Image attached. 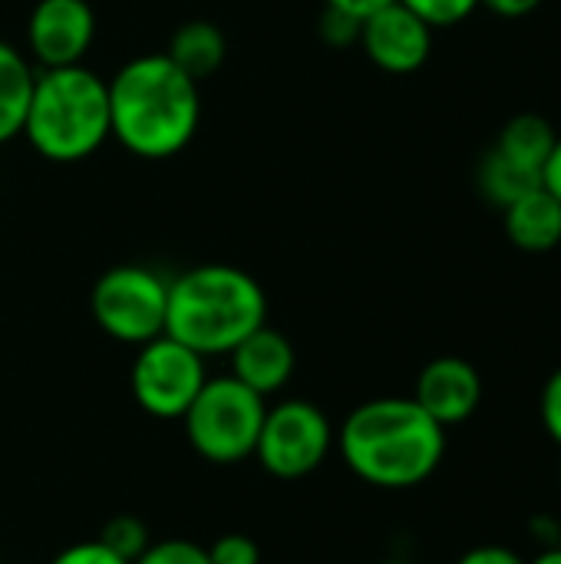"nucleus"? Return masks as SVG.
<instances>
[{
    "instance_id": "f257e3e1",
    "label": "nucleus",
    "mask_w": 561,
    "mask_h": 564,
    "mask_svg": "<svg viewBox=\"0 0 561 564\" xmlns=\"http://www.w3.org/2000/svg\"><path fill=\"white\" fill-rule=\"evenodd\" d=\"M334 446L360 482L413 489L440 469L446 430L413 397H380L350 410Z\"/></svg>"
},
{
    "instance_id": "f03ea898",
    "label": "nucleus",
    "mask_w": 561,
    "mask_h": 564,
    "mask_svg": "<svg viewBox=\"0 0 561 564\" xmlns=\"http://www.w3.org/2000/svg\"><path fill=\"white\" fill-rule=\"evenodd\" d=\"M109 83V132L139 159H172L198 132V83L165 53H142Z\"/></svg>"
},
{
    "instance_id": "7ed1b4c3",
    "label": "nucleus",
    "mask_w": 561,
    "mask_h": 564,
    "mask_svg": "<svg viewBox=\"0 0 561 564\" xmlns=\"http://www.w3.org/2000/svg\"><path fill=\"white\" fill-rule=\"evenodd\" d=\"M261 324L268 294L235 264H195L169 281L165 334L202 357H228Z\"/></svg>"
},
{
    "instance_id": "20e7f679",
    "label": "nucleus",
    "mask_w": 561,
    "mask_h": 564,
    "mask_svg": "<svg viewBox=\"0 0 561 564\" xmlns=\"http://www.w3.org/2000/svg\"><path fill=\"white\" fill-rule=\"evenodd\" d=\"M20 135L46 162L69 165L89 159L112 135L109 83L83 63L40 69Z\"/></svg>"
},
{
    "instance_id": "39448f33",
    "label": "nucleus",
    "mask_w": 561,
    "mask_h": 564,
    "mask_svg": "<svg viewBox=\"0 0 561 564\" xmlns=\"http://www.w3.org/2000/svg\"><path fill=\"white\" fill-rule=\"evenodd\" d=\"M265 413H268L265 397H258L255 390H248L241 380L228 373V377L205 380L182 423H185L188 446L205 463L235 466L255 456Z\"/></svg>"
},
{
    "instance_id": "423d86ee",
    "label": "nucleus",
    "mask_w": 561,
    "mask_h": 564,
    "mask_svg": "<svg viewBox=\"0 0 561 564\" xmlns=\"http://www.w3.org/2000/svg\"><path fill=\"white\" fill-rule=\"evenodd\" d=\"M93 321L99 330L119 344L142 347L165 334L169 314V278L145 264L109 268L89 297Z\"/></svg>"
},
{
    "instance_id": "0eeeda50",
    "label": "nucleus",
    "mask_w": 561,
    "mask_h": 564,
    "mask_svg": "<svg viewBox=\"0 0 561 564\" xmlns=\"http://www.w3.org/2000/svg\"><path fill=\"white\" fill-rule=\"evenodd\" d=\"M337 443V433L327 413L311 400H284L268 406L255 459L274 479H304L324 466Z\"/></svg>"
},
{
    "instance_id": "6e6552de",
    "label": "nucleus",
    "mask_w": 561,
    "mask_h": 564,
    "mask_svg": "<svg viewBox=\"0 0 561 564\" xmlns=\"http://www.w3.org/2000/svg\"><path fill=\"white\" fill-rule=\"evenodd\" d=\"M205 380V357L169 334L142 344L129 373V387L139 410L155 420H182Z\"/></svg>"
},
{
    "instance_id": "1a4fd4ad",
    "label": "nucleus",
    "mask_w": 561,
    "mask_h": 564,
    "mask_svg": "<svg viewBox=\"0 0 561 564\" xmlns=\"http://www.w3.org/2000/svg\"><path fill=\"white\" fill-rule=\"evenodd\" d=\"M96 36V13L86 0H36L26 20V46L43 69L76 66Z\"/></svg>"
},
{
    "instance_id": "9d476101",
    "label": "nucleus",
    "mask_w": 561,
    "mask_h": 564,
    "mask_svg": "<svg viewBox=\"0 0 561 564\" xmlns=\"http://www.w3.org/2000/svg\"><path fill=\"white\" fill-rule=\"evenodd\" d=\"M370 63L384 73H417L433 50V26L410 7L393 0L360 23V40Z\"/></svg>"
},
{
    "instance_id": "9b49d317",
    "label": "nucleus",
    "mask_w": 561,
    "mask_h": 564,
    "mask_svg": "<svg viewBox=\"0 0 561 564\" xmlns=\"http://www.w3.org/2000/svg\"><path fill=\"white\" fill-rule=\"evenodd\" d=\"M413 400L443 426H460L476 416L483 403V377L463 357H436L430 360L413 387Z\"/></svg>"
},
{
    "instance_id": "f8f14e48",
    "label": "nucleus",
    "mask_w": 561,
    "mask_h": 564,
    "mask_svg": "<svg viewBox=\"0 0 561 564\" xmlns=\"http://www.w3.org/2000/svg\"><path fill=\"white\" fill-rule=\"evenodd\" d=\"M228 360H231V377L241 380L248 390H255L265 400L274 397V393H281L291 383L294 367H298L294 344L281 330H274L268 324H261L258 330H251L228 354Z\"/></svg>"
},
{
    "instance_id": "ddd939ff",
    "label": "nucleus",
    "mask_w": 561,
    "mask_h": 564,
    "mask_svg": "<svg viewBox=\"0 0 561 564\" xmlns=\"http://www.w3.org/2000/svg\"><path fill=\"white\" fill-rule=\"evenodd\" d=\"M503 212H506V238L519 251L542 254L561 245V202L546 185L522 195Z\"/></svg>"
},
{
    "instance_id": "4468645a",
    "label": "nucleus",
    "mask_w": 561,
    "mask_h": 564,
    "mask_svg": "<svg viewBox=\"0 0 561 564\" xmlns=\"http://www.w3.org/2000/svg\"><path fill=\"white\" fill-rule=\"evenodd\" d=\"M225 53H228L225 33L212 20H188V23H182L172 33L169 50H165V56L182 73H188L195 83L205 79V76H212L225 63Z\"/></svg>"
},
{
    "instance_id": "2eb2a0df",
    "label": "nucleus",
    "mask_w": 561,
    "mask_h": 564,
    "mask_svg": "<svg viewBox=\"0 0 561 564\" xmlns=\"http://www.w3.org/2000/svg\"><path fill=\"white\" fill-rule=\"evenodd\" d=\"M33 79L36 73L30 59L17 46L0 40V145L23 132Z\"/></svg>"
},
{
    "instance_id": "dca6fc26",
    "label": "nucleus",
    "mask_w": 561,
    "mask_h": 564,
    "mask_svg": "<svg viewBox=\"0 0 561 564\" xmlns=\"http://www.w3.org/2000/svg\"><path fill=\"white\" fill-rule=\"evenodd\" d=\"M476 182H479V192H483L493 205L509 208L513 202H519L522 195H529V192H536V188L542 185V172H539V169H529V165H522V162H516V159H509V155H503V152L493 145V149L483 155V162H479Z\"/></svg>"
},
{
    "instance_id": "f3484780",
    "label": "nucleus",
    "mask_w": 561,
    "mask_h": 564,
    "mask_svg": "<svg viewBox=\"0 0 561 564\" xmlns=\"http://www.w3.org/2000/svg\"><path fill=\"white\" fill-rule=\"evenodd\" d=\"M559 135L552 129V122L546 116H536V112H519L513 116L506 126H503V135L496 142V149L529 169H546L552 149H555Z\"/></svg>"
},
{
    "instance_id": "a211bd4d",
    "label": "nucleus",
    "mask_w": 561,
    "mask_h": 564,
    "mask_svg": "<svg viewBox=\"0 0 561 564\" xmlns=\"http://www.w3.org/2000/svg\"><path fill=\"white\" fill-rule=\"evenodd\" d=\"M99 542L112 552V555H119L122 562H136L149 545H152V539H149V529H145V522L139 519V516H116V519H109L106 525H103V532H99Z\"/></svg>"
},
{
    "instance_id": "6ab92c4d",
    "label": "nucleus",
    "mask_w": 561,
    "mask_h": 564,
    "mask_svg": "<svg viewBox=\"0 0 561 564\" xmlns=\"http://www.w3.org/2000/svg\"><path fill=\"white\" fill-rule=\"evenodd\" d=\"M132 564H208V552L188 539H165L152 542Z\"/></svg>"
},
{
    "instance_id": "aec40b11",
    "label": "nucleus",
    "mask_w": 561,
    "mask_h": 564,
    "mask_svg": "<svg viewBox=\"0 0 561 564\" xmlns=\"http://www.w3.org/2000/svg\"><path fill=\"white\" fill-rule=\"evenodd\" d=\"M403 7H410L417 17H423L433 30L436 26H456L460 20H466L479 0H400Z\"/></svg>"
},
{
    "instance_id": "412c9836",
    "label": "nucleus",
    "mask_w": 561,
    "mask_h": 564,
    "mask_svg": "<svg viewBox=\"0 0 561 564\" xmlns=\"http://www.w3.org/2000/svg\"><path fill=\"white\" fill-rule=\"evenodd\" d=\"M205 552H208V564H261L258 542L241 532H228L215 539Z\"/></svg>"
},
{
    "instance_id": "4be33fe9",
    "label": "nucleus",
    "mask_w": 561,
    "mask_h": 564,
    "mask_svg": "<svg viewBox=\"0 0 561 564\" xmlns=\"http://www.w3.org/2000/svg\"><path fill=\"white\" fill-rule=\"evenodd\" d=\"M360 23L357 17L344 13V10H334V7H324V17H321V36L334 46H347V43H357L360 40Z\"/></svg>"
},
{
    "instance_id": "5701e85b",
    "label": "nucleus",
    "mask_w": 561,
    "mask_h": 564,
    "mask_svg": "<svg viewBox=\"0 0 561 564\" xmlns=\"http://www.w3.org/2000/svg\"><path fill=\"white\" fill-rule=\"evenodd\" d=\"M539 416H542V426L552 436V443L561 446V367L546 380V387H542Z\"/></svg>"
},
{
    "instance_id": "b1692460",
    "label": "nucleus",
    "mask_w": 561,
    "mask_h": 564,
    "mask_svg": "<svg viewBox=\"0 0 561 564\" xmlns=\"http://www.w3.org/2000/svg\"><path fill=\"white\" fill-rule=\"evenodd\" d=\"M50 564H129L122 562L119 555H112L99 539H93V542H76V545H69V549H63L56 558Z\"/></svg>"
},
{
    "instance_id": "393cba45",
    "label": "nucleus",
    "mask_w": 561,
    "mask_h": 564,
    "mask_svg": "<svg viewBox=\"0 0 561 564\" xmlns=\"http://www.w3.org/2000/svg\"><path fill=\"white\" fill-rule=\"evenodd\" d=\"M456 564H526V558L506 545H476L466 555H460Z\"/></svg>"
},
{
    "instance_id": "a878e982",
    "label": "nucleus",
    "mask_w": 561,
    "mask_h": 564,
    "mask_svg": "<svg viewBox=\"0 0 561 564\" xmlns=\"http://www.w3.org/2000/svg\"><path fill=\"white\" fill-rule=\"evenodd\" d=\"M479 7H489L499 17H529L532 10L542 7V0H479Z\"/></svg>"
},
{
    "instance_id": "bb28decb",
    "label": "nucleus",
    "mask_w": 561,
    "mask_h": 564,
    "mask_svg": "<svg viewBox=\"0 0 561 564\" xmlns=\"http://www.w3.org/2000/svg\"><path fill=\"white\" fill-rule=\"evenodd\" d=\"M390 3H393V0H324V7L344 10V13L357 17V20H367L370 13H377V10H384V7H390Z\"/></svg>"
},
{
    "instance_id": "cd10ccee",
    "label": "nucleus",
    "mask_w": 561,
    "mask_h": 564,
    "mask_svg": "<svg viewBox=\"0 0 561 564\" xmlns=\"http://www.w3.org/2000/svg\"><path fill=\"white\" fill-rule=\"evenodd\" d=\"M542 185L561 202V135L555 149H552V155H549V162H546V169H542Z\"/></svg>"
},
{
    "instance_id": "c85d7f7f",
    "label": "nucleus",
    "mask_w": 561,
    "mask_h": 564,
    "mask_svg": "<svg viewBox=\"0 0 561 564\" xmlns=\"http://www.w3.org/2000/svg\"><path fill=\"white\" fill-rule=\"evenodd\" d=\"M526 564H561V545H549L546 552H539L532 562Z\"/></svg>"
},
{
    "instance_id": "c756f323",
    "label": "nucleus",
    "mask_w": 561,
    "mask_h": 564,
    "mask_svg": "<svg viewBox=\"0 0 561 564\" xmlns=\"http://www.w3.org/2000/svg\"><path fill=\"white\" fill-rule=\"evenodd\" d=\"M384 564H413V562H407V558H390V562H384Z\"/></svg>"
},
{
    "instance_id": "7c9ffc66",
    "label": "nucleus",
    "mask_w": 561,
    "mask_h": 564,
    "mask_svg": "<svg viewBox=\"0 0 561 564\" xmlns=\"http://www.w3.org/2000/svg\"><path fill=\"white\" fill-rule=\"evenodd\" d=\"M0 564H3V562H0Z\"/></svg>"
}]
</instances>
